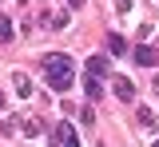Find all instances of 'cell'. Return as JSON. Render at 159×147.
Masks as SVG:
<instances>
[{"label": "cell", "instance_id": "cell-1", "mask_svg": "<svg viewBox=\"0 0 159 147\" xmlns=\"http://www.w3.org/2000/svg\"><path fill=\"white\" fill-rule=\"evenodd\" d=\"M40 68H44L48 87H56V91H68V87L76 84V68H72V60H68V56H60V52L44 56V60H40Z\"/></svg>", "mask_w": 159, "mask_h": 147}, {"label": "cell", "instance_id": "cell-2", "mask_svg": "<svg viewBox=\"0 0 159 147\" xmlns=\"http://www.w3.org/2000/svg\"><path fill=\"white\" fill-rule=\"evenodd\" d=\"M131 56H135V64H139V68H155V60H159V52L151 48V44H139Z\"/></svg>", "mask_w": 159, "mask_h": 147}, {"label": "cell", "instance_id": "cell-3", "mask_svg": "<svg viewBox=\"0 0 159 147\" xmlns=\"http://www.w3.org/2000/svg\"><path fill=\"white\" fill-rule=\"evenodd\" d=\"M116 96L123 104H131V100H135V84H131L127 76H116Z\"/></svg>", "mask_w": 159, "mask_h": 147}, {"label": "cell", "instance_id": "cell-4", "mask_svg": "<svg viewBox=\"0 0 159 147\" xmlns=\"http://www.w3.org/2000/svg\"><path fill=\"white\" fill-rule=\"evenodd\" d=\"M88 76L103 80V76H107V56H88Z\"/></svg>", "mask_w": 159, "mask_h": 147}, {"label": "cell", "instance_id": "cell-5", "mask_svg": "<svg viewBox=\"0 0 159 147\" xmlns=\"http://www.w3.org/2000/svg\"><path fill=\"white\" fill-rule=\"evenodd\" d=\"M56 139H60V147H80V139H76V131H72V123H60V127H56Z\"/></svg>", "mask_w": 159, "mask_h": 147}, {"label": "cell", "instance_id": "cell-6", "mask_svg": "<svg viewBox=\"0 0 159 147\" xmlns=\"http://www.w3.org/2000/svg\"><path fill=\"white\" fill-rule=\"evenodd\" d=\"M12 84H16V96H20V100H32V80H28L24 72H16V80H12Z\"/></svg>", "mask_w": 159, "mask_h": 147}, {"label": "cell", "instance_id": "cell-7", "mask_svg": "<svg viewBox=\"0 0 159 147\" xmlns=\"http://www.w3.org/2000/svg\"><path fill=\"white\" fill-rule=\"evenodd\" d=\"M12 36H16V28H12V20L0 12V44H12Z\"/></svg>", "mask_w": 159, "mask_h": 147}, {"label": "cell", "instance_id": "cell-8", "mask_svg": "<svg viewBox=\"0 0 159 147\" xmlns=\"http://www.w3.org/2000/svg\"><path fill=\"white\" fill-rule=\"evenodd\" d=\"M107 48H111L116 56H123V52H127V40H123L119 32H111V36H107Z\"/></svg>", "mask_w": 159, "mask_h": 147}, {"label": "cell", "instance_id": "cell-9", "mask_svg": "<svg viewBox=\"0 0 159 147\" xmlns=\"http://www.w3.org/2000/svg\"><path fill=\"white\" fill-rule=\"evenodd\" d=\"M84 91H88V100H99V91H103V87H99L96 76H88V80H84Z\"/></svg>", "mask_w": 159, "mask_h": 147}, {"label": "cell", "instance_id": "cell-10", "mask_svg": "<svg viewBox=\"0 0 159 147\" xmlns=\"http://www.w3.org/2000/svg\"><path fill=\"white\" fill-rule=\"evenodd\" d=\"M139 123H147V127H155L159 119H155V111H151V107H139Z\"/></svg>", "mask_w": 159, "mask_h": 147}, {"label": "cell", "instance_id": "cell-11", "mask_svg": "<svg viewBox=\"0 0 159 147\" xmlns=\"http://www.w3.org/2000/svg\"><path fill=\"white\" fill-rule=\"evenodd\" d=\"M116 12H123V16H127V12H131V0H119V4H116Z\"/></svg>", "mask_w": 159, "mask_h": 147}, {"label": "cell", "instance_id": "cell-12", "mask_svg": "<svg viewBox=\"0 0 159 147\" xmlns=\"http://www.w3.org/2000/svg\"><path fill=\"white\" fill-rule=\"evenodd\" d=\"M4 107H8V96H4V91H0V111H4Z\"/></svg>", "mask_w": 159, "mask_h": 147}, {"label": "cell", "instance_id": "cell-13", "mask_svg": "<svg viewBox=\"0 0 159 147\" xmlns=\"http://www.w3.org/2000/svg\"><path fill=\"white\" fill-rule=\"evenodd\" d=\"M64 4H68V8H80V4H84V0H64Z\"/></svg>", "mask_w": 159, "mask_h": 147}, {"label": "cell", "instance_id": "cell-14", "mask_svg": "<svg viewBox=\"0 0 159 147\" xmlns=\"http://www.w3.org/2000/svg\"><path fill=\"white\" fill-rule=\"evenodd\" d=\"M151 147H159V139H155V143H151Z\"/></svg>", "mask_w": 159, "mask_h": 147}, {"label": "cell", "instance_id": "cell-15", "mask_svg": "<svg viewBox=\"0 0 159 147\" xmlns=\"http://www.w3.org/2000/svg\"><path fill=\"white\" fill-rule=\"evenodd\" d=\"M20 4H28V0H20Z\"/></svg>", "mask_w": 159, "mask_h": 147}]
</instances>
